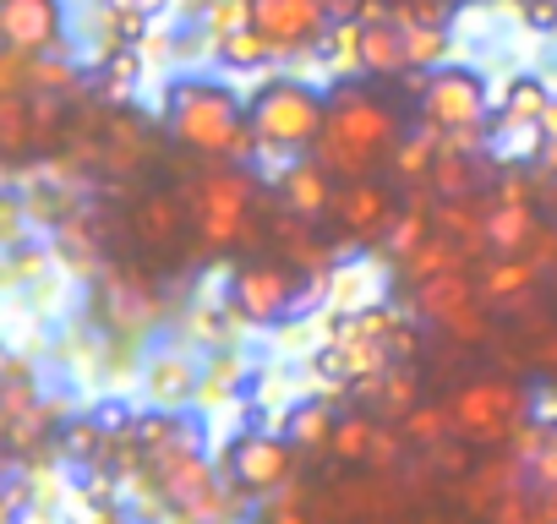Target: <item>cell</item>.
I'll list each match as a JSON object with an SVG mask.
<instances>
[{"label": "cell", "mask_w": 557, "mask_h": 524, "mask_svg": "<svg viewBox=\"0 0 557 524\" xmlns=\"http://www.w3.org/2000/svg\"><path fill=\"white\" fill-rule=\"evenodd\" d=\"M552 279H557V269H552Z\"/></svg>", "instance_id": "f6af8a7d"}, {"label": "cell", "mask_w": 557, "mask_h": 524, "mask_svg": "<svg viewBox=\"0 0 557 524\" xmlns=\"http://www.w3.org/2000/svg\"><path fill=\"white\" fill-rule=\"evenodd\" d=\"M257 202H262V180L246 164L208 159V170H197V180H186V208H191V224L208 251H230V246L251 240Z\"/></svg>", "instance_id": "5b68a950"}, {"label": "cell", "mask_w": 557, "mask_h": 524, "mask_svg": "<svg viewBox=\"0 0 557 524\" xmlns=\"http://www.w3.org/2000/svg\"><path fill=\"white\" fill-rule=\"evenodd\" d=\"M361 34L367 23H334V34L323 39V50L312 55L323 66L329 83H367V66H361Z\"/></svg>", "instance_id": "d4e9b609"}, {"label": "cell", "mask_w": 557, "mask_h": 524, "mask_svg": "<svg viewBox=\"0 0 557 524\" xmlns=\"http://www.w3.org/2000/svg\"><path fill=\"white\" fill-rule=\"evenodd\" d=\"M235 383H240V355L235 350H213V361L202 366V399H235Z\"/></svg>", "instance_id": "836d02e7"}, {"label": "cell", "mask_w": 557, "mask_h": 524, "mask_svg": "<svg viewBox=\"0 0 557 524\" xmlns=\"http://www.w3.org/2000/svg\"><path fill=\"white\" fill-rule=\"evenodd\" d=\"M530 513L535 524H557V486H530Z\"/></svg>", "instance_id": "ab89813d"}, {"label": "cell", "mask_w": 557, "mask_h": 524, "mask_svg": "<svg viewBox=\"0 0 557 524\" xmlns=\"http://www.w3.org/2000/svg\"><path fill=\"white\" fill-rule=\"evenodd\" d=\"M334 219H339V229H345L350 240H383V235L394 229L399 208H394L388 186L367 175V180H345V186H339V197H334Z\"/></svg>", "instance_id": "4fadbf2b"}, {"label": "cell", "mask_w": 557, "mask_h": 524, "mask_svg": "<svg viewBox=\"0 0 557 524\" xmlns=\"http://www.w3.org/2000/svg\"><path fill=\"white\" fill-rule=\"evenodd\" d=\"M296 442L285 432H240L224 448V470L246 497H273L296 481Z\"/></svg>", "instance_id": "8fae6325"}, {"label": "cell", "mask_w": 557, "mask_h": 524, "mask_svg": "<svg viewBox=\"0 0 557 524\" xmlns=\"http://www.w3.org/2000/svg\"><path fill=\"white\" fill-rule=\"evenodd\" d=\"M94 307H99V323L121 339H143L164 317V296L153 290V279L143 269H126V262H110L94 279Z\"/></svg>", "instance_id": "30bf717a"}, {"label": "cell", "mask_w": 557, "mask_h": 524, "mask_svg": "<svg viewBox=\"0 0 557 524\" xmlns=\"http://www.w3.org/2000/svg\"><path fill=\"white\" fill-rule=\"evenodd\" d=\"M377 432H383V426H372L367 415H345V421L334 426V442H329V453H334V459H345V464H372Z\"/></svg>", "instance_id": "d6a6232c"}, {"label": "cell", "mask_w": 557, "mask_h": 524, "mask_svg": "<svg viewBox=\"0 0 557 524\" xmlns=\"http://www.w3.org/2000/svg\"><path fill=\"white\" fill-rule=\"evenodd\" d=\"M143 388L153 394L159 410H181V404L202 388V366H197L186 350H159V355L148 361V383H143Z\"/></svg>", "instance_id": "d6986e66"}, {"label": "cell", "mask_w": 557, "mask_h": 524, "mask_svg": "<svg viewBox=\"0 0 557 524\" xmlns=\"http://www.w3.org/2000/svg\"><path fill=\"white\" fill-rule=\"evenodd\" d=\"M251 132H257V164L273 170V180L290 170V159L312 153L329 126V93L307 72H273L246 99Z\"/></svg>", "instance_id": "277c9868"}, {"label": "cell", "mask_w": 557, "mask_h": 524, "mask_svg": "<svg viewBox=\"0 0 557 524\" xmlns=\"http://www.w3.org/2000/svg\"><path fill=\"white\" fill-rule=\"evenodd\" d=\"M448 410H454L459 442H470L481 453H497L535 421V394L513 377H470V383L454 388Z\"/></svg>", "instance_id": "52a82bcc"}, {"label": "cell", "mask_w": 557, "mask_h": 524, "mask_svg": "<svg viewBox=\"0 0 557 524\" xmlns=\"http://www.w3.org/2000/svg\"><path fill=\"white\" fill-rule=\"evenodd\" d=\"M486 524H535V513H530V486L508 491V497L486 513Z\"/></svg>", "instance_id": "8d00e7d4"}, {"label": "cell", "mask_w": 557, "mask_h": 524, "mask_svg": "<svg viewBox=\"0 0 557 524\" xmlns=\"http://www.w3.org/2000/svg\"><path fill=\"white\" fill-rule=\"evenodd\" d=\"M350 524H356V519H350Z\"/></svg>", "instance_id": "7dc6e473"}, {"label": "cell", "mask_w": 557, "mask_h": 524, "mask_svg": "<svg viewBox=\"0 0 557 524\" xmlns=\"http://www.w3.org/2000/svg\"><path fill=\"white\" fill-rule=\"evenodd\" d=\"M323 7H329V17H334V23H372V17H383V12H388L383 0H323Z\"/></svg>", "instance_id": "74e56055"}, {"label": "cell", "mask_w": 557, "mask_h": 524, "mask_svg": "<svg viewBox=\"0 0 557 524\" xmlns=\"http://www.w3.org/2000/svg\"><path fill=\"white\" fill-rule=\"evenodd\" d=\"M535 170H541L546 180H557V137H546V142H541V159H535Z\"/></svg>", "instance_id": "b9f144b4"}, {"label": "cell", "mask_w": 557, "mask_h": 524, "mask_svg": "<svg viewBox=\"0 0 557 524\" xmlns=\"http://www.w3.org/2000/svg\"><path fill=\"white\" fill-rule=\"evenodd\" d=\"M552 83L541 72H513L503 88H497V126H541L546 110H552Z\"/></svg>", "instance_id": "e0dca14e"}, {"label": "cell", "mask_w": 557, "mask_h": 524, "mask_svg": "<svg viewBox=\"0 0 557 524\" xmlns=\"http://www.w3.org/2000/svg\"><path fill=\"white\" fill-rule=\"evenodd\" d=\"M329 307L339 317L367 312V307H383V274H377V262H339V269L329 274Z\"/></svg>", "instance_id": "7402d4cb"}, {"label": "cell", "mask_w": 557, "mask_h": 524, "mask_svg": "<svg viewBox=\"0 0 557 524\" xmlns=\"http://www.w3.org/2000/svg\"><path fill=\"white\" fill-rule=\"evenodd\" d=\"M99 164H104L110 175H137V170L148 164V126H143L137 115H110Z\"/></svg>", "instance_id": "cb8c5ba5"}, {"label": "cell", "mask_w": 557, "mask_h": 524, "mask_svg": "<svg viewBox=\"0 0 557 524\" xmlns=\"http://www.w3.org/2000/svg\"><path fill=\"white\" fill-rule=\"evenodd\" d=\"M437 224H432V208H421V202H410L399 219H394V229L383 235V257H394V262H405L416 246H426V235H432Z\"/></svg>", "instance_id": "f546056e"}, {"label": "cell", "mask_w": 557, "mask_h": 524, "mask_svg": "<svg viewBox=\"0 0 557 524\" xmlns=\"http://www.w3.org/2000/svg\"><path fill=\"white\" fill-rule=\"evenodd\" d=\"M213 66L224 72V77H273L278 72V55H273V45L257 34V28H240V34H230V39H219V50H213Z\"/></svg>", "instance_id": "603a6c76"}, {"label": "cell", "mask_w": 557, "mask_h": 524, "mask_svg": "<svg viewBox=\"0 0 557 524\" xmlns=\"http://www.w3.org/2000/svg\"><path fill=\"white\" fill-rule=\"evenodd\" d=\"M524 361L535 372H557V323H535V334L524 339Z\"/></svg>", "instance_id": "d590c367"}, {"label": "cell", "mask_w": 557, "mask_h": 524, "mask_svg": "<svg viewBox=\"0 0 557 524\" xmlns=\"http://www.w3.org/2000/svg\"><path fill=\"white\" fill-rule=\"evenodd\" d=\"M361 66H367V83H394V77H410V50H405V28L394 12L372 17L367 34H361Z\"/></svg>", "instance_id": "9a60e30c"}, {"label": "cell", "mask_w": 557, "mask_h": 524, "mask_svg": "<svg viewBox=\"0 0 557 524\" xmlns=\"http://www.w3.org/2000/svg\"><path fill=\"white\" fill-rule=\"evenodd\" d=\"M257 524H312V513H307V491H301L296 481H290L285 491H273Z\"/></svg>", "instance_id": "e575fe53"}, {"label": "cell", "mask_w": 557, "mask_h": 524, "mask_svg": "<svg viewBox=\"0 0 557 524\" xmlns=\"http://www.w3.org/2000/svg\"><path fill=\"white\" fill-rule=\"evenodd\" d=\"M224 296L240 312V323L273 328V323H290V317H307V312L329 307V274L307 285L301 269H285V257H251L230 274Z\"/></svg>", "instance_id": "8992f818"}, {"label": "cell", "mask_w": 557, "mask_h": 524, "mask_svg": "<svg viewBox=\"0 0 557 524\" xmlns=\"http://www.w3.org/2000/svg\"><path fill=\"white\" fill-rule=\"evenodd\" d=\"M508 448L524 459L530 486H557V421L552 415H535Z\"/></svg>", "instance_id": "484cf974"}, {"label": "cell", "mask_w": 557, "mask_h": 524, "mask_svg": "<svg viewBox=\"0 0 557 524\" xmlns=\"http://www.w3.org/2000/svg\"><path fill=\"white\" fill-rule=\"evenodd\" d=\"M143 475L153 481V491L175 524H240L246 519V491L230 481V470L219 475V464L202 453L197 426L186 437L143 453Z\"/></svg>", "instance_id": "3957f363"}, {"label": "cell", "mask_w": 557, "mask_h": 524, "mask_svg": "<svg viewBox=\"0 0 557 524\" xmlns=\"http://www.w3.org/2000/svg\"><path fill=\"white\" fill-rule=\"evenodd\" d=\"M399 28H405L410 72H437V66H448V55H454V28H448V23H405V17H399Z\"/></svg>", "instance_id": "83f0119b"}, {"label": "cell", "mask_w": 557, "mask_h": 524, "mask_svg": "<svg viewBox=\"0 0 557 524\" xmlns=\"http://www.w3.org/2000/svg\"><path fill=\"white\" fill-rule=\"evenodd\" d=\"M546 208H552V224H557V180L546 186Z\"/></svg>", "instance_id": "ee69618b"}, {"label": "cell", "mask_w": 557, "mask_h": 524, "mask_svg": "<svg viewBox=\"0 0 557 524\" xmlns=\"http://www.w3.org/2000/svg\"><path fill=\"white\" fill-rule=\"evenodd\" d=\"M399 453H405V448H399V437H394V432H377V448H372V470H394V464H399Z\"/></svg>", "instance_id": "60d3db41"}, {"label": "cell", "mask_w": 557, "mask_h": 524, "mask_svg": "<svg viewBox=\"0 0 557 524\" xmlns=\"http://www.w3.org/2000/svg\"><path fill=\"white\" fill-rule=\"evenodd\" d=\"M334 410H329V399H301L290 415H285V437L296 442V448H329L334 442Z\"/></svg>", "instance_id": "f1b7e54d"}, {"label": "cell", "mask_w": 557, "mask_h": 524, "mask_svg": "<svg viewBox=\"0 0 557 524\" xmlns=\"http://www.w3.org/2000/svg\"><path fill=\"white\" fill-rule=\"evenodd\" d=\"M405 115L399 104H388L383 93L361 88V83H334L329 93V126L318 137V159L339 175V180H367L377 175V164H394L399 142H405Z\"/></svg>", "instance_id": "7a4b0ae2"}, {"label": "cell", "mask_w": 557, "mask_h": 524, "mask_svg": "<svg viewBox=\"0 0 557 524\" xmlns=\"http://www.w3.org/2000/svg\"><path fill=\"white\" fill-rule=\"evenodd\" d=\"M0 45L23 55L72 50V0H0Z\"/></svg>", "instance_id": "7c38bea8"}, {"label": "cell", "mask_w": 557, "mask_h": 524, "mask_svg": "<svg viewBox=\"0 0 557 524\" xmlns=\"http://www.w3.org/2000/svg\"><path fill=\"white\" fill-rule=\"evenodd\" d=\"M191 23L213 39V50H219V39H230V34H240V28H257V23H251V0H202V12H197Z\"/></svg>", "instance_id": "1f68e13d"}, {"label": "cell", "mask_w": 557, "mask_h": 524, "mask_svg": "<svg viewBox=\"0 0 557 524\" xmlns=\"http://www.w3.org/2000/svg\"><path fill=\"white\" fill-rule=\"evenodd\" d=\"M546 279V269H541V262L535 257H492L486 262V269H481V301L486 307H513V301H524V296H535V285Z\"/></svg>", "instance_id": "2e32d148"}, {"label": "cell", "mask_w": 557, "mask_h": 524, "mask_svg": "<svg viewBox=\"0 0 557 524\" xmlns=\"http://www.w3.org/2000/svg\"><path fill=\"white\" fill-rule=\"evenodd\" d=\"M541 219L530 202H497L486 208V257H524V246L535 240Z\"/></svg>", "instance_id": "ffe728a7"}, {"label": "cell", "mask_w": 557, "mask_h": 524, "mask_svg": "<svg viewBox=\"0 0 557 524\" xmlns=\"http://www.w3.org/2000/svg\"><path fill=\"white\" fill-rule=\"evenodd\" d=\"M552 7H557V0H552Z\"/></svg>", "instance_id": "bcb514c9"}, {"label": "cell", "mask_w": 557, "mask_h": 524, "mask_svg": "<svg viewBox=\"0 0 557 524\" xmlns=\"http://www.w3.org/2000/svg\"><path fill=\"white\" fill-rule=\"evenodd\" d=\"M459 269H475V257H470L454 235H443V229H432V235H426V246H416V251L399 262V274H405V285H410V290H416V285H426V279L459 274Z\"/></svg>", "instance_id": "44dd1931"}, {"label": "cell", "mask_w": 557, "mask_h": 524, "mask_svg": "<svg viewBox=\"0 0 557 524\" xmlns=\"http://www.w3.org/2000/svg\"><path fill=\"white\" fill-rule=\"evenodd\" d=\"M541 132H546V137H557V99H552V110H546V121H541Z\"/></svg>", "instance_id": "7bdbcfd3"}, {"label": "cell", "mask_w": 557, "mask_h": 524, "mask_svg": "<svg viewBox=\"0 0 557 524\" xmlns=\"http://www.w3.org/2000/svg\"><path fill=\"white\" fill-rule=\"evenodd\" d=\"M334 180L339 175L318 153H301V159H290L285 175H278V208H290L301 219H323V213H334V197H339Z\"/></svg>", "instance_id": "5bb4252c"}, {"label": "cell", "mask_w": 557, "mask_h": 524, "mask_svg": "<svg viewBox=\"0 0 557 524\" xmlns=\"http://www.w3.org/2000/svg\"><path fill=\"white\" fill-rule=\"evenodd\" d=\"M164 132L197 153V159H224V164H257V132L246 115V99L230 88V77L213 72H175L159 99Z\"/></svg>", "instance_id": "6da1fadb"}, {"label": "cell", "mask_w": 557, "mask_h": 524, "mask_svg": "<svg viewBox=\"0 0 557 524\" xmlns=\"http://www.w3.org/2000/svg\"><path fill=\"white\" fill-rule=\"evenodd\" d=\"M251 23L273 45L278 66L285 61L307 66L323 50V39L334 34V17H329L323 0H251Z\"/></svg>", "instance_id": "9c48e42d"}, {"label": "cell", "mask_w": 557, "mask_h": 524, "mask_svg": "<svg viewBox=\"0 0 557 524\" xmlns=\"http://www.w3.org/2000/svg\"><path fill=\"white\" fill-rule=\"evenodd\" d=\"M110 7H121V12L137 17V23H164V17L175 12V0H110Z\"/></svg>", "instance_id": "f35d334b"}, {"label": "cell", "mask_w": 557, "mask_h": 524, "mask_svg": "<svg viewBox=\"0 0 557 524\" xmlns=\"http://www.w3.org/2000/svg\"><path fill=\"white\" fill-rule=\"evenodd\" d=\"M0 153L12 164L39 153V126H34V99L28 93H0Z\"/></svg>", "instance_id": "4316f807"}, {"label": "cell", "mask_w": 557, "mask_h": 524, "mask_svg": "<svg viewBox=\"0 0 557 524\" xmlns=\"http://www.w3.org/2000/svg\"><path fill=\"white\" fill-rule=\"evenodd\" d=\"M405 437L421 442V448H448V442L459 437L454 410H448V404H416V410L405 415Z\"/></svg>", "instance_id": "4dcf8cb0"}, {"label": "cell", "mask_w": 557, "mask_h": 524, "mask_svg": "<svg viewBox=\"0 0 557 524\" xmlns=\"http://www.w3.org/2000/svg\"><path fill=\"white\" fill-rule=\"evenodd\" d=\"M186 191H148L137 208H132V235L148 246V251H164L175 246L181 224H186Z\"/></svg>", "instance_id": "ac0fdd59"}, {"label": "cell", "mask_w": 557, "mask_h": 524, "mask_svg": "<svg viewBox=\"0 0 557 524\" xmlns=\"http://www.w3.org/2000/svg\"><path fill=\"white\" fill-rule=\"evenodd\" d=\"M410 93H416L421 126H437V132H486V121L497 115V88L486 83V72L459 66V61L437 72H410Z\"/></svg>", "instance_id": "ba28073f"}]
</instances>
